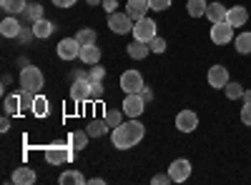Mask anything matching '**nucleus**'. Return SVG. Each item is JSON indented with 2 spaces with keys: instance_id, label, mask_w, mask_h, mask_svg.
<instances>
[{
  "instance_id": "nucleus-1",
  "label": "nucleus",
  "mask_w": 251,
  "mask_h": 185,
  "mask_svg": "<svg viewBox=\"0 0 251 185\" xmlns=\"http://www.w3.org/2000/svg\"><path fill=\"white\" fill-rule=\"evenodd\" d=\"M143 135H146V125L138 123V118H128L118 128L111 130V143L116 150H131L143 140Z\"/></svg>"
},
{
  "instance_id": "nucleus-2",
  "label": "nucleus",
  "mask_w": 251,
  "mask_h": 185,
  "mask_svg": "<svg viewBox=\"0 0 251 185\" xmlns=\"http://www.w3.org/2000/svg\"><path fill=\"white\" fill-rule=\"evenodd\" d=\"M43 85H46V75H43V70H40L38 65H25L23 70H20V88L40 93Z\"/></svg>"
},
{
  "instance_id": "nucleus-3",
  "label": "nucleus",
  "mask_w": 251,
  "mask_h": 185,
  "mask_svg": "<svg viewBox=\"0 0 251 185\" xmlns=\"http://www.w3.org/2000/svg\"><path fill=\"white\" fill-rule=\"evenodd\" d=\"M156 20L153 18H149V15H146V18H141V20H136V23H133V40H143V43H151V40L158 35L156 33Z\"/></svg>"
},
{
  "instance_id": "nucleus-4",
  "label": "nucleus",
  "mask_w": 251,
  "mask_h": 185,
  "mask_svg": "<svg viewBox=\"0 0 251 185\" xmlns=\"http://www.w3.org/2000/svg\"><path fill=\"white\" fill-rule=\"evenodd\" d=\"M143 110H146L143 95L141 93H126V98H123V113H126V118H141Z\"/></svg>"
},
{
  "instance_id": "nucleus-5",
  "label": "nucleus",
  "mask_w": 251,
  "mask_h": 185,
  "mask_svg": "<svg viewBox=\"0 0 251 185\" xmlns=\"http://www.w3.org/2000/svg\"><path fill=\"white\" fill-rule=\"evenodd\" d=\"M73 160V145H50L46 148V163L50 165H63Z\"/></svg>"
},
{
  "instance_id": "nucleus-6",
  "label": "nucleus",
  "mask_w": 251,
  "mask_h": 185,
  "mask_svg": "<svg viewBox=\"0 0 251 185\" xmlns=\"http://www.w3.org/2000/svg\"><path fill=\"white\" fill-rule=\"evenodd\" d=\"M108 28L116 33V35H126V33H131L133 30V20L128 18V13H111L108 15Z\"/></svg>"
},
{
  "instance_id": "nucleus-7",
  "label": "nucleus",
  "mask_w": 251,
  "mask_h": 185,
  "mask_svg": "<svg viewBox=\"0 0 251 185\" xmlns=\"http://www.w3.org/2000/svg\"><path fill=\"white\" fill-rule=\"evenodd\" d=\"M143 88H146V83H143V75L138 70H126L121 75V90L123 93H141Z\"/></svg>"
},
{
  "instance_id": "nucleus-8",
  "label": "nucleus",
  "mask_w": 251,
  "mask_h": 185,
  "mask_svg": "<svg viewBox=\"0 0 251 185\" xmlns=\"http://www.w3.org/2000/svg\"><path fill=\"white\" fill-rule=\"evenodd\" d=\"M211 43L216 45H228V43H234V28L226 23H214L211 25Z\"/></svg>"
},
{
  "instance_id": "nucleus-9",
  "label": "nucleus",
  "mask_w": 251,
  "mask_h": 185,
  "mask_svg": "<svg viewBox=\"0 0 251 185\" xmlns=\"http://www.w3.org/2000/svg\"><path fill=\"white\" fill-rule=\"evenodd\" d=\"M80 43L75 38H63L60 43H58V48H55V53H58V58L60 60H75L78 55H80Z\"/></svg>"
},
{
  "instance_id": "nucleus-10",
  "label": "nucleus",
  "mask_w": 251,
  "mask_h": 185,
  "mask_svg": "<svg viewBox=\"0 0 251 185\" xmlns=\"http://www.w3.org/2000/svg\"><path fill=\"white\" fill-rule=\"evenodd\" d=\"M169 175H171L174 183H186L188 178H191V163H188L186 158H176L169 165Z\"/></svg>"
},
{
  "instance_id": "nucleus-11",
  "label": "nucleus",
  "mask_w": 251,
  "mask_h": 185,
  "mask_svg": "<svg viewBox=\"0 0 251 185\" xmlns=\"http://www.w3.org/2000/svg\"><path fill=\"white\" fill-rule=\"evenodd\" d=\"M176 128H178L181 133H194V130L199 128V115H196V110L183 108L181 113H176Z\"/></svg>"
},
{
  "instance_id": "nucleus-12",
  "label": "nucleus",
  "mask_w": 251,
  "mask_h": 185,
  "mask_svg": "<svg viewBox=\"0 0 251 185\" xmlns=\"http://www.w3.org/2000/svg\"><path fill=\"white\" fill-rule=\"evenodd\" d=\"M206 80H208V85L216 88V90H224L226 83H228V70L224 65H211L206 73Z\"/></svg>"
},
{
  "instance_id": "nucleus-13",
  "label": "nucleus",
  "mask_w": 251,
  "mask_h": 185,
  "mask_svg": "<svg viewBox=\"0 0 251 185\" xmlns=\"http://www.w3.org/2000/svg\"><path fill=\"white\" fill-rule=\"evenodd\" d=\"M91 85H93V80H73V85H71V98H73L75 103L91 100Z\"/></svg>"
},
{
  "instance_id": "nucleus-14",
  "label": "nucleus",
  "mask_w": 251,
  "mask_h": 185,
  "mask_svg": "<svg viewBox=\"0 0 251 185\" xmlns=\"http://www.w3.org/2000/svg\"><path fill=\"white\" fill-rule=\"evenodd\" d=\"M226 23L231 25V28H244L249 23V10L244 5H234V8H228L226 13Z\"/></svg>"
},
{
  "instance_id": "nucleus-15",
  "label": "nucleus",
  "mask_w": 251,
  "mask_h": 185,
  "mask_svg": "<svg viewBox=\"0 0 251 185\" xmlns=\"http://www.w3.org/2000/svg\"><path fill=\"white\" fill-rule=\"evenodd\" d=\"M149 10H151L149 0H128V3H126V13H128V18L133 20V23L149 15Z\"/></svg>"
},
{
  "instance_id": "nucleus-16",
  "label": "nucleus",
  "mask_w": 251,
  "mask_h": 185,
  "mask_svg": "<svg viewBox=\"0 0 251 185\" xmlns=\"http://www.w3.org/2000/svg\"><path fill=\"white\" fill-rule=\"evenodd\" d=\"M35 180H38V175H35V170L28 168V165H20V168L13 170V183H15V185H33Z\"/></svg>"
},
{
  "instance_id": "nucleus-17",
  "label": "nucleus",
  "mask_w": 251,
  "mask_h": 185,
  "mask_svg": "<svg viewBox=\"0 0 251 185\" xmlns=\"http://www.w3.org/2000/svg\"><path fill=\"white\" fill-rule=\"evenodd\" d=\"M78 60H80L83 65H96V63H100V48H98V45H83Z\"/></svg>"
},
{
  "instance_id": "nucleus-18",
  "label": "nucleus",
  "mask_w": 251,
  "mask_h": 185,
  "mask_svg": "<svg viewBox=\"0 0 251 185\" xmlns=\"http://www.w3.org/2000/svg\"><path fill=\"white\" fill-rule=\"evenodd\" d=\"M126 53H128V58H133V60H143V58L151 55V45L143 43V40H133V43L126 48Z\"/></svg>"
},
{
  "instance_id": "nucleus-19",
  "label": "nucleus",
  "mask_w": 251,
  "mask_h": 185,
  "mask_svg": "<svg viewBox=\"0 0 251 185\" xmlns=\"http://www.w3.org/2000/svg\"><path fill=\"white\" fill-rule=\"evenodd\" d=\"M53 30H55V25L50 23V20H46V18H40V20H35V23H33V38H38V40L50 38Z\"/></svg>"
},
{
  "instance_id": "nucleus-20",
  "label": "nucleus",
  "mask_w": 251,
  "mask_h": 185,
  "mask_svg": "<svg viewBox=\"0 0 251 185\" xmlns=\"http://www.w3.org/2000/svg\"><path fill=\"white\" fill-rule=\"evenodd\" d=\"M226 13H228V8L221 5V3H208V8H206V18L211 20V25H214V23H224Z\"/></svg>"
},
{
  "instance_id": "nucleus-21",
  "label": "nucleus",
  "mask_w": 251,
  "mask_h": 185,
  "mask_svg": "<svg viewBox=\"0 0 251 185\" xmlns=\"http://www.w3.org/2000/svg\"><path fill=\"white\" fill-rule=\"evenodd\" d=\"M0 35L3 38H18L20 35V23L15 20V15H8L3 23H0Z\"/></svg>"
},
{
  "instance_id": "nucleus-22",
  "label": "nucleus",
  "mask_w": 251,
  "mask_h": 185,
  "mask_svg": "<svg viewBox=\"0 0 251 185\" xmlns=\"http://www.w3.org/2000/svg\"><path fill=\"white\" fill-rule=\"evenodd\" d=\"M86 130H88V135L91 138H103V135H106L108 130H111V125H108V123H106V118H96V120H91L88 123V125H86Z\"/></svg>"
},
{
  "instance_id": "nucleus-23",
  "label": "nucleus",
  "mask_w": 251,
  "mask_h": 185,
  "mask_svg": "<svg viewBox=\"0 0 251 185\" xmlns=\"http://www.w3.org/2000/svg\"><path fill=\"white\" fill-rule=\"evenodd\" d=\"M0 8H3L8 15H18V13L28 10V3L25 0H0Z\"/></svg>"
},
{
  "instance_id": "nucleus-24",
  "label": "nucleus",
  "mask_w": 251,
  "mask_h": 185,
  "mask_svg": "<svg viewBox=\"0 0 251 185\" xmlns=\"http://www.w3.org/2000/svg\"><path fill=\"white\" fill-rule=\"evenodd\" d=\"M234 48H236V53H241V55H249V53H251V33H249V30H244V33H239V35L234 38Z\"/></svg>"
},
{
  "instance_id": "nucleus-25",
  "label": "nucleus",
  "mask_w": 251,
  "mask_h": 185,
  "mask_svg": "<svg viewBox=\"0 0 251 185\" xmlns=\"http://www.w3.org/2000/svg\"><path fill=\"white\" fill-rule=\"evenodd\" d=\"M206 8H208L206 0H186V13L191 15V18H203L206 15Z\"/></svg>"
},
{
  "instance_id": "nucleus-26",
  "label": "nucleus",
  "mask_w": 251,
  "mask_h": 185,
  "mask_svg": "<svg viewBox=\"0 0 251 185\" xmlns=\"http://www.w3.org/2000/svg\"><path fill=\"white\" fill-rule=\"evenodd\" d=\"M75 40H78L80 45H96L98 43V33L93 28H83V30L75 33Z\"/></svg>"
},
{
  "instance_id": "nucleus-27",
  "label": "nucleus",
  "mask_w": 251,
  "mask_h": 185,
  "mask_svg": "<svg viewBox=\"0 0 251 185\" xmlns=\"http://www.w3.org/2000/svg\"><path fill=\"white\" fill-rule=\"evenodd\" d=\"M20 113H30L33 110V103H35V95L38 93H33V90H25V88H20Z\"/></svg>"
},
{
  "instance_id": "nucleus-28",
  "label": "nucleus",
  "mask_w": 251,
  "mask_h": 185,
  "mask_svg": "<svg viewBox=\"0 0 251 185\" xmlns=\"http://www.w3.org/2000/svg\"><path fill=\"white\" fill-rule=\"evenodd\" d=\"M224 95H226L228 100H241V98H244V85L236 83V80H228L226 88H224Z\"/></svg>"
},
{
  "instance_id": "nucleus-29",
  "label": "nucleus",
  "mask_w": 251,
  "mask_h": 185,
  "mask_svg": "<svg viewBox=\"0 0 251 185\" xmlns=\"http://www.w3.org/2000/svg\"><path fill=\"white\" fill-rule=\"evenodd\" d=\"M58 183L60 185H83V183H86V178H83L78 170H66V173L58 178Z\"/></svg>"
},
{
  "instance_id": "nucleus-30",
  "label": "nucleus",
  "mask_w": 251,
  "mask_h": 185,
  "mask_svg": "<svg viewBox=\"0 0 251 185\" xmlns=\"http://www.w3.org/2000/svg\"><path fill=\"white\" fill-rule=\"evenodd\" d=\"M35 118H46L48 115V98L46 95H35V103H33V110H30Z\"/></svg>"
},
{
  "instance_id": "nucleus-31",
  "label": "nucleus",
  "mask_w": 251,
  "mask_h": 185,
  "mask_svg": "<svg viewBox=\"0 0 251 185\" xmlns=\"http://www.w3.org/2000/svg\"><path fill=\"white\" fill-rule=\"evenodd\" d=\"M88 130H75V133H71V145L75 148V150H83L88 145Z\"/></svg>"
},
{
  "instance_id": "nucleus-32",
  "label": "nucleus",
  "mask_w": 251,
  "mask_h": 185,
  "mask_svg": "<svg viewBox=\"0 0 251 185\" xmlns=\"http://www.w3.org/2000/svg\"><path fill=\"white\" fill-rule=\"evenodd\" d=\"M3 108L8 115H18L20 113V95H5V103H3Z\"/></svg>"
},
{
  "instance_id": "nucleus-33",
  "label": "nucleus",
  "mask_w": 251,
  "mask_h": 185,
  "mask_svg": "<svg viewBox=\"0 0 251 185\" xmlns=\"http://www.w3.org/2000/svg\"><path fill=\"white\" fill-rule=\"evenodd\" d=\"M123 115H126L123 110L108 108V110H106V115H103V118H106V123H108V125H111V130H113V128H118L121 123H123Z\"/></svg>"
},
{
  "instance_id": "nucleus-34",
  "label": "nucleus",
  "mask_w": 251,
  "mask_h": 185,
  "mask_svg": "<svg viewBox=\"0 0 251 185\" xmlns=\"http://www.w3.org/2000/svg\"><path fill=\"white\" fill-rule=\"evenodd\" d=\"M151 53H156V55H161V53H166V48H169V43H166V40L161 38V35H156L153 40H151Z\"/></svg>"
},
{
  "instance_id": "nucleus-35",
  "label": "nucleus",
  "mask_w": 251,
  "mask_h": 185,
  "mask_svg": "<svg viewBox=\"0 0 251 185\" xmlns=\"http://www.w3.org/2000/svg\"><path fill=\"white\" fill-rule=\"evenodd\" d=\"M28 18L33 20V23H35V20H40V18H43V5H38V3H33V5H28Z\"/></svg>"
},
{
  "instance_id": "nucleus-36",
  "label": "nucleus",
  "mask_w": 251,
  "mask_h": 185,
  "mask_svg": "<svg viewBox=\"0 0 251 185\" xmlns=\"http://www.w3.org/2000/svg\"><path fill=\"white\" fill-rule=\"evenodd\" d=\"M149 5H151V10L163 13V10H169V8H171V0H149Z\"/></svg>"
},
{
  "instance_id": "nucleus-37",
  "label": "nucleus",
  "mask_w": 251,
  "mask_h": 185,
  "mask_svg": "<svg viewBox=\"0 0 251 185\" xmlns=\"http://www.w3.org/2000/svg\"><path fill=\"white\" fill-rule=\"evenodd\" d=\"M103 78H106V70H103L98 63L91 65V80H93V83H103Z\"/></svg>"
},
{
  "instance_id": "nucleus-38",
  "label": "nucleus",
  "mask_w": 251,
  "mask_h": 185,
  "mask_svg": "<svg viewBox=\"0 0 251 185\" xmlns=\"http://www.w3.org/2000/svg\"><path fill=\"white\" fill-rule=\"evenodd\" d=\"M241 123H244V125H249L251 128V103H244V108H241Z\"/></svg>"
},
{
  "instance_id": "nucleus-39",
  "label": "nucleus",
  "mask_w": 251,
  "mask_h": 185,
  "mask_svg": "<svg viewBox=\"0 0 251 185\" xmlns=\"http://www.w3.org/2000/svg\"><path fill=\"white\" fill-rule=\"evenodd\" d=\"M151 183H153V185H169V183H174V180H171L169 173H156V175L151 178Z\"/></svg>"
},
{
  "instance_id": "nucleus-40",
  "label": "nucleus",
  "mask_w": 251,
  "mask_h": 185,
  "mask_svg": "<svg viewBox=\"0 0 251 185\" xmlns=\"http://www.w3.org/2000/svg\"><path fill=\"white\" fill-rule=\"evenodd\" d=\"M103 98V83H93L91 85V100H100Z\"/></svg>"
},
{
  "instance_id": "nucleus-41",
  "label": "nucleus",
  "mask_w": 251,
  "mask_h": 185,
  "mask_svg": "<svg viewBox=\"0 0 251 185\" xmlns=\"http://www.w3.org/2000/svg\"><path fill=\"white\" fill-rule=\"evenodd\" d=\"M75 3H78V0H53L55 8H73Z\"/></svg>"
},
{
  "instance_id": "nucleus-42",
  "label": "nucleus",
  "mask_w": 251,
  "mask_h": 185,
  "mask_svg": "<svg viewBox=\"0 0 251 185\" xmlns=\"http://www.w3.org/2000/svg\"><path fill=\"white\" fill-rule=\"evenodd\" d=\"M103 8H106V13L111 15V13H116V8H118V3H116V0H103Z\"/></svg>"
},
{
  "instance_id": "nucleus-43",
  "label": "nucleus",
  "mask_w": 251,
  "mask_h": 185,
  "mask_svg": "<svg viewBox=\"0 0 251 185\" xmlns=\"http://www.w3.org/2000/svg\"><path fill=\"white\" fill-rule=\"evenodd\" d=\"M71 78H73V80H91V73H86V70H75Z\"/></svg>"
},
{
  "instance_id": "nucleus-44",
  "label": "nucleus",
  "mask_w": 251,
  "mask_h": 185,
  "mask_svg": "<svg viewBox=\"0 0 251 185\" xmlns=\"http://www.w3.org/2000/svg\"><path fill=\"white\" fill-rule=\"evenodd\" d=\"M10 130V120H8V113L3 115V120H0V133H8Z\"/></svg>"
},
{
  "instance_id": "nucleus-45",
  "label": "nucleus",
  "mask_w": 251,
  "mask_h": 185,
  "mask_svg": "<svg viewBox=\"0 0 251 185\" xmlns=\"http://www.w3.org/2000/svg\"><path fill=\"white\" fill-rule=\"evenodd\" d=\"M141 95H143V100H146V103H149V100H153V93H151L149 88H143V90H141Z\"/></svg>"
},
{
  "instance_id": "nucleus-46",
  "label": "nucleus",
  "mask_w": 251,
  "mask_h": 185,
  "mask_svg": "<svg viewBox=\"0 0 251 185\" xmlns=\"http://www.w3.org/2000/svg\"><path fill=\"white\" fill-rule=\"evenodd\" d=\"M244 103H251V90H244V98H241Z\"/></svg>"
},
{
  "instance_id": "nucleus-47",
  "label": "nucleus",
  "mask_w": 251,
  "mask_h": 185,
  "mask_svg": "<svg viewBox=\"0 0 251 185\" xmlns=\"http://www.w3.org/2000/svg\"><path fill=\"white\" fill-rule=\"evenodd\" d=\"M91 183H93V185H103L106 180H103V178H91Z\"/></svg>"
}]
</instances>
